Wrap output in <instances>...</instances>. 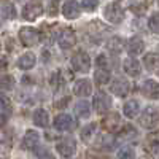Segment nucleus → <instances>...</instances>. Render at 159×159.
<instances>
[{"label": "nucleus", "mask_w": 159, "mask_h": 159, "mask_svg": "<svg viewBox=\"0 0 159 159\" xmlns=\"http://www.w3.org/2000/svg\"><path fill=\"white\" fill-rule=\"evenodd\" d=\"M19 40H21V43L24 46H35L40 43V40H42V35H40V32L34 27H21L19 29Z\"/></svg>", "instance_id": "f257e3e1"}, {"label": "nucleus", "mask_w": 159, "mask_h": 159, "mask_svg": "<svg viewBox=\"0 0 159 159\" xmlns=\"http://www.w3.org/2000/svg\"><path fill=\"white\" fill-rule=\"evenodd\" d=\"M103 18L111 24H121L124 19V10L118 3H108L103 8Z\"/></svg>", "instance_id": "f03ea898"}, {"label": "nucleus", "mask_w": 159, "mask_h": 159, "mask_svg": "<svg viewBox=\"0 0 159 159\" xmlns=\"http://www.w3.org/2000/svg\"><path fill=\"white\" fill-rule=\"evenodd\" d=\"M72 67L80 73H88L91 70V57L84 51H78L72 57Z\"/></svg>", "instance_id": "7ed1b4c3"}, {"label": "nucleus", "mask_w": 159, "mask_h": 159, "mask_svg": "<svg viewBox=\"0 0 159 159\" xmlns=\"http://www.w3.org/2000/svg\"><path fill=\"white\" fill-rule=\"evenodd\" d=\"M159 123V113L154 107H147L142 113V118H140V124L142 127L145 129H154Z\"/></svg>", "instance_id": "20e7f679"}, {"label": "nucleus", "mask_w": 159, "mask_h": 159, "mask_svg": "<svg viewBox=\"0 0 159 159\" xmlns=\"http://www.w3.org/2000/svg\"><path fill=\"white\" fill-rule=\"evenodd\" d=\"M54 127L61 132H70L76 127V121L72 115L69 113H61L54 118Z\"/></svg>", "instance_id": "39448f33"}, {"label": "nucleus", "mask_w": 159, "mask_h": 159, "mask_svg": "<svg viewBox=\"0 0 159 159\" xmlns=\"http://www.w3.org/2000/svg\"><path fill=\"white\" fill-rule=\"evenodd\" d=\"M42 15H43V5L40 2H30V3L25 5L24 10H22V18L25 21H29V22L38 19Z\"/></svg>", "instance_id": "423d86ee"}, {"label": "nucleus", "mask_w": 159, "mask_h": 159, "mask_svg": "<svg viewBox=\"0 0 159 159\" xmlns=\"http://www.w3.org/2000/svg\"><path fill=\"white\" fill-rule=\"evenodd\" d=\"M56 150H57V153H59L62 157H70V156H73L75 151H76V142H75L72 137H65V139H62L61 142H57Z\"/></svg>", "instance_id": "0eeeda50"}, {"label": "nucleus", "mask_w": 159, "mask_h": 159, "mask_svg": "<svg viewBox=\"0 0 159 159\" xmlns=\"http://www.w3.org/2000/svg\"><path fill=\"white\" fill-rule=\"evenodd\" d=\"M119 126H121V116L116 111H108L102 119V127L107 132H111V134L119 129Z\"/></svg>", "instance_id": "6e6552de"}, {"label": "nucleus", "mask_w": 159, "mask_h": 159, "mask_svg": "<svg viewBox=\"0 0 159 159\" xmlns=\"http://www.w3.org/2000/svg\"><path fill=\"white\" fill-rule=\"evenodd\" d=\"M92 107L97 113H107L111 108V99L108 94L105 92H99V94L94 96V100H92Z\"/></svg>", "instance_id": "1a4fd4ad"}, {"label": "nucleus", "mask_w": 159, "mask_h": 159, "mask_svg": "<svg viewBox=\"0 0 159 159\" xmlns=\"http://www.w3.org/2000/svg\"><path fill=\"white\" fill-rule=\"evenodd\" d=\"M57 43L62 49H70L76 45V34L72 29H64L57 38Z\"/></svg>", "instance_id": "9d476101"}, {"label": "nucleus", "mask_w": 159, "mask_h": 159, "mask_svg": "<svg viewBox=\"0 0 159 159\" xmlns=\"http://www.w3.org/2000/svg\"><path fill=\"white\" fill-rule=\"evenodd\" d=\"M73 94L78 97H88L92 94V83L89 81L88 78H81L76 80L73 84Z\"/></svg>", "instance_id": "9b49d317"}, {"label": "nucleus", "mask_w": 159, "mask_h": 159, "mask_svg": "<svg viewBox=\"0 0 159 159\" xmlns=\"http://www.w3.org/2000/svg\"><path fill=\"white\" fill-rule=\"evenodd\" d=\"M40 143V134L37 130H27L22 137V148L27 151H35Z\"/></svg>", "instance_id": "f8f14e48"}, {"label": "nucleus", "mask_w": 159, "mask_h": 159, "mask_svg": "<svg viewBox=\"0 0 159 159\" xmlns=\"http://www.w3.org/2000/svg\"><path fill=\"white\" fill-rule=\"evenodd\" d=\"M111 92L118 97H126L129 94V83L126 81L124 78H115L111 81V86H110Z\"/></svg>", "instance_id": "ddd939ff"}, {"label": "nucleus", "mask_w": 159, "mask_h": 159, "mask_svg": "<svg viewBox=\"0 0 159 159\" xmlns=\"http://www.w3.org/2000/svg\"><path fill=\"white\" fill-rule=\"evenodd\" d=\"M62 15L67 19H76L80 16V5L75 0H67L62 5Z\"/></svg>", "instance_id": "4468645a"}, {"label": "nucleus", "mask_w": 159, "mask_h": 159, "mask_svg": "<svg viewBox=\"0 0 159 159\" xmlns=\"http://www.w3.org/2000/svg\"><path fill=\"white\" fill-rule=\"evenodd\" d=\"M142 94L148 99H156L159 96V83H156L154 80H147L142 84Z\"/></svg>", "instance_id": "2eb2a0df"}, {"label": "nucleus", "mask_w": 159, "mask_h": 159, "mask_svg": "<svg viewBox=\"0 0 159 159\" xmlns=\"http://www.w3.org/2000/svg\"><path fill=\"white\" fill-rule=\"evenodd\" d=\"M35 64H37V57H35L34 52H30V51L21 54L19 59H18V67L21 70H30V69L35 67Z\"/></svg>", "instance_id": "dca6fc26"}, {"label": "nucleus", "mask_w": 159, "mask_h": 159, "mask_svg": "<svg viewBox=\"0 0 159 159\" xmlns=\"http://www.w3.org/2000/svg\"><path fill=\"white\" fill-rule=\"evenodd\" d=\"M123 69H124V72H126L129 76H132V78H137V76L140 75V70H142L140 62H139L137 59H134V57H127V59L124 61V64H123Z\"/></svg>", "instance_id": "f3484780"}, {"label": "nucleus", "mask_w": 159, "mask_h": 159, "mask_svg": "<svg viewBox=\"0 0 159 159\" xmlns=\"http://www.w3.org/2000/svg\"><path fill=\"white\" fill-rule=\"evenodd\" d=\"M143 48H145V43L140 37H132L127 43V51L130 56H139L143 52Z\"/></svg>", "instance_id": "a211bd4d"}, {"label": "nucleus", "mask_w": 159, "mask_h": 159, "mask_svg": "<svg viewBox=\"0 0 159 159\" xmlns=\"http://www.w3.org/2000/svg\"><path fill=\"white\" fill-rule=\"evenodd\" d=\"M34 124H37L38 127H46L49 124V115L45 108H38L34 113Z\"/></svg>", "instance_id": "6ab92c4d"}, {"label": "nucleus", "mask_w": 159, "mask_h": 159, "mask_svg": "<svg viewBox=\"0 0 159 159\" xmlns=\"http://www.w3.org/2000/svg\"><path fill=\"white\" fill-rule=\"evenodd\" d=\"M123 111H124V116H127V118H135L139 115V111H140V103L137 100H132L130 99V100H127L124 103Z\"/></svg>", "instance_id": "aec40b11"}, {"label": "nucleus", "mask_w": 159, "mask_h": 159, "mask_svg": "<svg viewBox=\"0 0 159 159\" xmlns=\"http://www.w3.org/2000/svg\"><path fill=\"white\" fill-rule=\"evenodd\" d=\"M143 65L148 70H156L159 67V52H148V54H145Z\"/></svg>", "instance_id": "412c9836"}, {"label": "nucleus", "mask_w": 159, "mask_h": 159, "mask_svg": "<svg viewBox=\"0 0 159 159\" xmlns=\"http://www.w3.org/2000/svg\"><path fill=\"white\" fill-rule=\"evenodd\" d=\"M0 16L3 19H15L16 18V10H15V5L11 2H3L0 5Z\"/></svg>", "instance_id": "4be33fe9"}, {"label": "nucleus", "mask_w": 159, "mask_h": 159, "mask_svg": "<svg viewBox=\"0 0 159 159\" xmlns=\"http://www.w3.org/2000/svg\"><path fill=\"white\" fill-rule=\"evenodd\" d=\"M94 81L96 84L99 86H103V84H107L110 81V72L107 69H102V67H97L96 73H94Z\"/></svg>", "instance_id": "5701e85b"}, {"label": "nucleus", "mask_w": 159, "mask_h": 159, "mask_svg": "<svg viewBox=\"0 0 159 159\" xmlns=\"http://www.w3.org/2000/svg\"><path fill=\"white\" fill-rule=\"evenodd\" d=\"M107 48H108V51L115 52V54H119V52L123 51V48H124V40L118 38V37H113L111 40H108Z\"/></svg>", "instance_id": "b1692460"}, {"label": "nucleus", "mask_w": 159, "mask_h": 159, "mask_svg": "<svg viewBox=\"0 0 159 159\" xmlns=\"http://www.w3.org/2000/svg\"><path fill=\"white\" fill-rule=\"evenodd\" d=\"M75 111H76V115L80 118H89V115H91V105L86 100H80L75 105Z\"/></svg>", "instance_id": "393cba45"}, {"label": "nucleus", "mask_w": 159, "mask_h": 159, "mask_svg": "<svg viewBox=\"0 0 159 159\" xmlns=\"http://www.w3.org/2000/svg\"><path fill=\"white\" fill-rule=\"evenodd\" d=\"M96 129H97V126L92 123V124H88V126H84L83 127V130H81V139H83V142H91L92 140V137L96 135Z\"/></svg>", "instance_id": "a878e982"}, {"label": "nucleus", "mask_w": 159, "mask_h": 159, "mask_svg": "<svg viewBox=\"0 0 159 159\" xmlns=\"http://www.w3.org/2000/svg\"><path fill=\"white\" fill-rule=\"evenodd\" d=\"M13 88H15V78L11 75H2L0 76V89L11 91Z\"/></svg>", "instance_id": "bb28decb"}, {"label": "nucleus", "mask_w": 159, "mask_h": 159, "mask_svg": "<svg viewBox=\"0 0 159 159\" xmlns=\"http://www.w3.org/2000/svg\"><path fill=\"white\" fill-rule=\"evenodd\" d=\"M148 25H150V30L153 34H159V13H154V15L150 18Z\"/></svg>", "instance_id": "cd10ccee"}, {"label": "nucleus", "mask_w": 159, "mask_h": 159, "mask_svg": "<svg viewBox=\"0 0 159 159\" xmlns=\"http://www.w3.org/2000/svg\"><path fill=\"white\" fill-rule=\"evenodd\" d=\"M81 5H83V8L88 10V11H94V10L97 8L99 2H97V0H83Z\"/></svg>", "instance_id": "c85d7f7f"}, {"label": "nucleus", "mask_w": 159, "mask_h": 159, "mask_svg": "<svg viewBox=\"0 0 159 159\" xmlns=\"http://www.w3.org/2000/svg\"><path fill=\"white\" fill-rule=\"evenodd\" d=\"M0 110H11V102L5 96H0Z\"/></svg>", "instance_id": "c756f323"}, {"label": "nucleus", "mask_w": 159, "mask_h": 159, "mask_svg": "<svg viewBox=\"0 0 159 159\" xmlns=\"http://www.w3.org/2000/svg\"><path fill=\"white\" fill-rule=\"evenodd\" d=\"M148 151L159 156V140H154V139L151 140V143L148 145Z\"/></svg>", "instance_id": "7c9ffc66"}, {"label": "nucleus", "mask_w": 159, "mask_h": 159, "mask_svg": "<svg viewBox=\"0 0 159 159\" xmlns=\"http://www.w3.org/2000/svg\"><path fill=\"white\" fill-rule=\"evenodd\" d=\"M134 156H135V153L132 148H123L118 153V157H134Z\"/></svg>", "instance_id": "2f4dec72"}, {"label": "nucleus", "mask_w": 159, "mask_h": 159, "mask_svg": "<svg viewBox=\"0 0 159 159\" xmlns=\"http://www.w3.org/2000/svg\"><path fill=\"white\" fill-rule=\"evenodd\" d=\"M96 65L97 67H102V69H107V57H105L103 54L97 56V61H96Z\"/></svg>", "instance_id": "473e14b6"}, {"label": "nucleus", "mask_w": 159, "mask_h": 159, "mask_svg": "<svg viewBox=\"0 0 159 159\" xmlns=\"http://www.w3.org/2000/svg\"><path fill=\"white\" fill-rule=\"evenodd\" d=\"M49 8H51V10H49V15H51V16H56V13H57V10H56V2H51V3H49Z\"/></svg>", "instance_id": "72a5a7b5"}, {"label": "nucleus", "mask_w": 159, "mask_h": 159, "mask_svg": "<svg viewBox=\"0 0 159 159\" xmlns=\"http://www.w3.org/2000/svg\"><path fill=\"white\" fill-rule=\"evenodd\" d=\"M156 3H157V5H159V0H156Z\"/></svg>", "instance_id": "f704fd0d"}, {"label": "nucleus", "mask_w": 159, "mask_h": 159, "mask_svg": "<svg viewBox=\"0 0 159 159\" xmlns=\"http://www.w3.org/2000/svg\"><path fill=\"white\" fill-rule=\"evenodd\" d=\"M0 51H2V45H0Z\"/></svg>", "instance_id": "c9c22d12"}, {"label": "nucleus", "mask_w": 159, "mask_h": 159, "mask_svg": "<svg viewBox=\"0 0 159 159\" xmlns=\"http://www.w3.org/2000/svg\"><path fill=\"white\" fill-rule=\"evenodd\" d=\"M157 76H159V72H157Z\"/></svg>", "instance_id": "e433bc0d"}]
</instances>
